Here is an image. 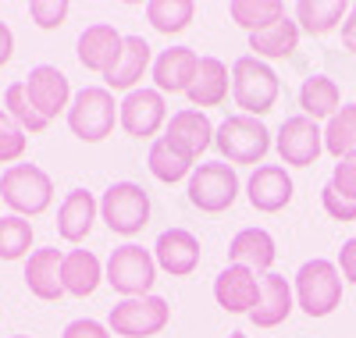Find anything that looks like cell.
I'll list each match as a JSON object with an SVG mask.
<instances>
[{
  "label": "cell",
  "instance_id": "obj_1",
  "mask_svg": "<svg viewBox=\"0 0 356 338\" xmlns=\"http://www.w3.org/2000/svg\"><path fill=\"white\" fill-rule=\"evenodd\" d=\"M278 93H282V82L267 61H257L253 54H246L232 65V97L243 107V114L250 118L267 114L278 104Z\"/></svg>",
  "mask_w": 356,
  "mask_h": 338
},
{
  "label": "cell",
  "instance_id": "obj_2",
  "mask_svg": "<svg viewBox=\"0 0 356 338\" xmlns=\"http://www.w3.org/2000/svg\"><path fill=\"white\" fill-rule=\"evenodd\" d=\"M214 146L228 164H257L271 150V132L260 118L250 114H228L221 125L214 129Z\"/></svg>",
  "mask_w": 356,
  "mask_h": 338
},
{
  "label": "cell",
  "instance_id": "obj_3",
  "mask_svg": "<svg viewBox=\"0 0 356 338\" xmlns=\"http://www.w3.org/2000/svg\"><path fill=\"white\" fill-rule=\"evenodd\" d=\"M296 303L303 306L307 317H328L342 303V274L332 260H307L296 271Z\"/></svg>",
  "mask_w": 356,
  "mask_h": 338
},
{
  "label": "cell",
  "instance_id": "obj_4",
  "mask_svg": "<svg viewBox=\"0 0 356 338\" xmlns=\"http://www.w3.org/2000/svg\"><path fill=\"white\" fill-rule=\"evenodd\" d=\"M0 200H4L18 218H36L54 203V182L36 164H11L0 175Z\"/></svg>",
  "mask_w": 356,
  "mask_h": 338
},
{
  "label": "cell",
  "instance_id": "obj_5",
  "mask_svg": "<svg viewBox=\"0 0 356 338\" xmlns=\"http://www.w3.org/2000/svg\"><path fill=\"white\" fill-rule=\"evenodd\" d=\"M104 282L114 292H122L125 299L150 296V289L157 282V260L150 250H143L136 242H125L111 253V260L104 267Z\"/></svg>",
  "mask_w": 356,
  "mask_h": 338
},
{
  "label": "cell",
  "instance_id": "obj_6",
  "mask_svg": "<svg viewBox=\"0 0 356 338\" xmlns=\"http://www.w3.org/2000/svg\"><path fill=\"white\" fill-rule=\"evenodd\" d=\"M118 121V104L107 86H86L72 97L68 107V129L82 139V143H100L114 132Z\"/></svg>",
  "mask_w": 356,
  "mask_h": 338
},
{
  "label": "cell",
  "instance_id": "obj_7",
  "mask_svg": "<svg viewBox=\"0 0 356 338\" xmlns=\"http://www.w3.org/2000/svg\"><path fill=\"white\" fill-rule=\"evenodd\" d=\"M100 218L114 235H136L150 221V193L136 182H114L100 200Z\"/></svg>",
  "mask_w": 356,
  "mask_h": 338
},
{
  "label": "cell",
  "instance_id": "obj_8",
  "mask_svg": "<svg viewBox=\"0 0 356 338\" xmlns=\"http://www.w3.org/2000/svg\"><path fill=\"white\" fill-rule=\"evenodd\" d=\"M189 203L203 214H221L228 210L235 200H239V175H235L232 164L225 161H211V164H200L189 175Z\"/></svg>",
  "mask_w": 356,
  "mask_h": 338
},
{
  "label": "cell",
  "instance_id": "obj_9",
  "mask_svg": "<svg viewBox=\"0 0 356 338\" xmlns=\"http://www.w3.org/2000/svg\"><path fill=\"white\" fill-rule=\"evenodd\" d=\"M168 321H171V306L161 296H139V299H122L118 306H111L107 328L125 338H150V335H161Z\"/></svg>",
  "mask_w": 356,
  "mask_h": 338
},
{
  "label": "cell",
  "instance_id": "obj_10",
  "mask_svg": "<svg viewBox=\"0 0 356 338\" xmlns=\"http://www.w3.org/2000/svg\"><path fill=\"white\" fill-rule=\"evenodd\" d=\"M275 146H278L282 164H289V168H310L324 153V129L317 125L314 118H307V114L285 118L282 129H278Z\"/></svg>",
  "mask_w": 356,
  "mask_h": 338
},
{
  "label": "cell",
  "instance_id": "obj_11",
  "mask_svg": "<svg viewBox=\"0 0 356 338\" xmlns=\"http://www.w3.org/2000/svg\"><path fill=\"white\" fill-rule=\"evenodd\" d=\"M164 118H168V104H164V93H157V89H132L118 104V121H122V129L132 139L157 136Z\"/></svg>",
  "mask_w": 356,
  "mask_h": 338
},
{
  "label": "cell",
  "instance_id": "obj_12",
  "mask_svg": "<svg viewBox=\"0 0 356 338\" xmlns=\"http://www.w3.org/2000/svg\"><path fill=\"white\" fill-rule=\"evenodd\" d=\"M25 93H29L33 107H36L47 121H54L65 107H72V86H68V75H65L61 68H54V65H40V68L29 72V79H25Z\"/></svg>",
  "mask_w": 356,
  "mask_h": 338
},
{
  "label": "cell",
  "instance_id": "obj_13",
  "mask_svg": "<svg viewBox=\"0 0 356 338\" xmlns=\"http://www.w3.org/2000/svg\"><path fill=\"white\" fill-rule=\"evenodd\" d=\"M214 299L228 314H253L260 303V278L250 267L228 264L214 282Z\"/></svg>",
  "mask_w": 356,
  "mask_h": 338
},
{
  "label": "cell",
  "instance_id": "obj_14",
  "mask_svg": "<svg viewBox=\"0 0 356 338\" xmlns=\"http://www.w3.org/2000/svg\"><path fill=\"white\" fill-rule=\"evenodd\" d=\"M292 189L296 186H292V178L282 164H260L246 182V196H250L253 210H260V214L285 210L292 203Z\"/></svg>",
  "mask_w": 356,
  "mask_h": 338
},
{
  "label": "cell",
  "instance_id": "obj_15",
  "mask_svg": "<svg viewBox=\"0 0 356 338\" xmlns=\"http://www.w3.org/2000/svg\"><path fill=\"white\" fill-rule=\"evenodd\" d=\"M154 260H157L161 271L171 274V278H186V274H193L200 267V242L186 228H168V232L157 235Z\"/></svg>",
  "mask_w": 356,
  "mask_h": 338
},
{
  "label": "cell",
  "instance_id": "obj_16",
  "mask_svg": "<svg viewBox=\"0 0 356 338\" xmlns=\"http://www.w3.org/2000/svg\"><path fill=\"white\" fill-rule=\"evenodd\" d=\"M175 150H182L189 161H196L200 153L214 143V125H211V118H207L203 111L196 107H186V111H178L171 114L168 121V136H164Z\"/></svg>",
  "mask_w": 356,
  "mask_h": 338
},
{
  "label": "cell",
  "instance_id": "obj_17",
  "mask_svg": "<svg viewBox=\"0 0 356 338\" xmlns=\"http://www.w3.org/2000/svg\"><path fill=\"white\" fill-rule=\"evenodd\" d=\"M122 43H125V36L118 33L114 25H107V22L89 25L86 33L79 36V65L89 68V72L107 75L114 68L118 54H122Z\"/></svg>",
  "mask_w": 356,
  "mask_h": 338
},
{
  "label": "cell",
  "instance_id": "obj_18",
  "mask_svg": "<svg viewBox=\"0 0 356 338\" xmlns=\"http://www.w3.org/2000/svg\"><path fill=\"white\" fill-rule=\"evenodd\" d=\"M200 72V54L189 47H171L154 61L157 93H189V86Z\"/></svg>",
  "mask_w": 356,
  "mask_h": 338
},
{
  "label": "cell",
  "instance_id": "obj_19",
  "mask_svg": "<svg viewBox=\"0 0 356 338\" xmlns=\"http://www.w3.org/2000/svg\"><path fill=\"white\" fill-rule=\"evenodd\" d=\"M61 264H65V253L61 250H33L29 253V264H25V285L36 299L43 303H54L65 296V285H61Z\"/></svg>",
  "mask_w": 356,
  "mask_h": 338
},
{
  "label": "cell",
  "instance_id": "obj_20",
  "mask_svg": "<svg viewBox=\"0 0 356 338\" xmlns=\"http://www.w3.org/2000/svg\"><path fill=\"white\" fill-rule=\"evenodd\" d=\"M292 306H296L292 285L282 278V274H264L260 278V303H257V310L250 314V321L257 328H278L282 321H289Z\"/></svg>",
  "mask_w": 356,
  "mask_h": 338
},
{
  "label": "cell",
  "instance_id": "obj_21",
  "mask_svg": "<svg viewBox=\"0 0 356 338\" xmlns=\"http://www.w3.org/2000/svg\"><path fill=\"white\" fill-rule=\"evenodd\" d=\"M275 257H278L275 239L264 228H243L228 246V260L239 264V267H250L253 274H271Z\"/></svg>",
  "mask_w": 356,
  "mask_h": 338
},
{
  "label": "cell",
  "instance_id": "obj_22",
  "mask_svg": "<svg viewBox=\"0 0 356 338\" xmlns=\"http://www.w3.org/2000/svg\"><path fill=\"white\" fill-rule=\"evenodd\" d=\"M100 214V203L93 200V193L86 189H72L57 210V235L65 242H82L89 232H93V221Z\"/></svg>",
  "mask_w": 356,
  "mask_h": 338
},
{
  "label": "cell",
  "instance_id": "obj_23",
  "mask_svg": "<svg viewBox=\"0 0 356 338\" xmlns=\"http://www.w3.org/2000/svg\"><path fill=\"white\" fill-rule=\"evenodd\" d=\"M146 68H150V43H146L143 36H125L122 54H118L114 68L104 75V82H107L111 93H114V89H125V93H132L136 82L146 75Z\"/></svg>",
  "mask_w": 356,
  "mask_h": 338
},
{
  "label": "cell",
  "instance_id": "obj_24",
  "mask_svg": "<svg viewBox=\"0 0 356 338\" xmlns=\"http://www.w3.org/2000/svg\"><path fill=\"white\" fill-rule=\"evenodd\" d=\"M228 82H232V72H228V65L225 61H218V57H200V72H196V79H193V86H189V104L200 111V107H218V104H225V97H228Z\"/></svg>",
  "mask_w": 356,
  "mask_h": 338
},
{
  "label": "cell",
  "instance_id": "obj_25",
  "mask_svg": "<svg viewBox=\"0 0 356 338\" xmlns=\"http://www.w3.org/2000/svg\"><path fill=\"white\" fill-rule=\"evenodd\" d=\"M104 282V267L100 260L89 253V250H72L65 253V264H61V285L68 296L75 299H86V296H93L97 285Z\"/></svg>",
  "mask_w": 356,
  "mask_h": 338
},
{
  "label": "cell",
  "instance_id": "obj_26",
  "mask_svg": "<svg viewBox=\"0 0 356 338\" xmlns=\"http://www.w3.org/2000/svg\"><path fill=\"white\" fill-rule=\"evenodd\" d=\"M300 47V25L296 18H278L275 25L260 29L250 36V50L257 61H278V57H292Z\"/></svg>",
  "mask_w": 356,
  "mask_h": 338
},
{
  "label": "cell",
  "instance_id": "obj_27",
  "mask_svg": "<svg viewBox=\"0 0 356 338\" xmlns=\"http://www.w3.org/2000/svg\"><path fill=\"white\" fill-rule=\"evenodd\" d=\"M349 4L342 0H300L296 4V25L310 36H328L346 22Z\"/></svg>",
  "mask_w": 356,
  "mask_h": 338
},
{
  "label": "cell",
  "instance_id": "obj_28",
  "mask_svg": "<svg viewBox=\"0 0 356 338\" xmlns=\"http://www.w3.org/2000/svg\"><path fill=\"white\" fill-rule=\"evenodd\" d=\"M339 104H342V89L335 79L328 75H310L303 79L300 86V107L307 118L321 121V118H335L339 114Z\"/></svg>",
  "mask_w": 356,
  "mask_h": 338
},
{
  "label": "cell",
  "instance_id": "obj_29",
  "mask_svg": "<svg viewBox=\"0 0 356 338\" xmlns=\"http://www.w3.org/2000/svg\"><path fill=\"white\" fill-rule=\"evenodd\" d=\"M324 150L335 161L356 157V104L339 107V114L328 118V125H324Z\"/></svg>",
  "mask_w": 356,
  "mask_h": 338
},
{
  "label": "cell",
  "instance_id": "obj_30",
  "mask_svg": "<svg viewBox=\"0 0 356 338\" xmlns=\"http://www.w3.org/2000/svg\"><path fill=\"white\" fill-rule=\"evenodd\" d=\"M150 171H154V178L157 182H164V186H175V182H182V178H189L193 175V161L186 157L182 150H175L164 136L150 146Z\"/></svg>",
  "mask_w": 356,
  "mask_h": 338
},
{
  "label": "cell",
  "instance_id": "obj_31",
  "mask_svg": "<svg viewBox=\"0 0 356 338\" xmlns=\"http://www.w3.org/2000/svg\"><path fill=\"white\" fill-rule=\"evenodd\" d=\"M228 15H232L235 25L250 29V36H253V33H260V29L275 25L278 18H285V4L282 0H232Z\"/></svg>",
  "mask_w": 356,
  "mask_h": 338
},
{
  "label": "cell",
  "instance_id": "obj_32",
  "mask_svg": "<svg viewBox=\"0 0 356 338\" xmlns=\"http://www.w3.org/2000/svg\"><path fill=\"white\" fill-rule=\"evenodd\" d=\"M193 15H196L193 0H150V4H146V22H150L157 33H164V36L189 29Z\"/></svg>",
  "mask_w": 356,
  "mask_h": 338
},
{
  "label": "cell",
  "instance_id": "obj_33",
  "mask_svg": "<svg viewBox=\"0 0 356 338\" xmlns=\"http://www.w3.org/2000/svg\"><path fill=\"white\" fill-rule=\"evenodd\" d=\"M4 111L18 121V129L29 132V136H40V132H47V125H50V121L33 107V100H29L25 82H11V86H8V93H4Z\"/></svg>",
  "mask_w": 356,
  "mask_h": 338
},
{
  "label": "cell",
  "instance_id": "obj_34",
  "mask_svg": "<svg viewBox=\"0 0 356 338\" xmlns=\"http://www.w3.org/2000/svg\"><path fill=\"white\" fill-rule=\"evenodd\" d=\"M33 250V225L18 214L0 218V260H22Z\"/></svg>",
  "mask_w": 356,
  "mask_h": 338
},
{
  "label": "cell",
  "instance_id": "obj_35",
  "mask_svg": "<svg viewBox=\"0 0 356 338\" xmlns=\"http://www.w3.org/2000/svg\"><path fill=\"white\" fill-rule=\"evenodd\" d=\"M22 153H25V132L8 111H0V164L22 161Z\"/></svg>",
  "mask_w": 356,
  "mask_h": 338
},
{
  "label": "cell",
  "instance_id": "obj_36",
  "mask_svg": "<svg viewBox=\"0 0 356 338\" xmlns=\"http://www.w3.org/2000/svg\"><path fill=\"white\" fill-rule=\"evenodd\" d=\"M321 207H324V214H328L332 221H356V200L342 196L332 182L321 189Z\"/></svg>",
  "mask_w": 356,
  "mask_h": 338
},
{
  "label": "cell",
  "instance_id": "obj_37",
  "mask_svg": "<svg viewBox=\"0 0 356 338\" xmlns=\"http://www.w3.org/2000/svg\"><path fill=\"white\" fill-rule=\"evenodd\" d=\"M29 15H33V22L40 29H57L68 18V0H33V4H29Z\"/></svg>",
  "mask_w": 356,
  "mask_h": 338
},
{
  "label": "cell",
  "instance_id": "obj_38",
  "mask_svg": "<svg viewBox=\"0 0 356 338\" xmlns=\"http://www.w3.org/2000/svg\"><path fill=\"white\" fill-rule=\"evenodd\" d=\"M332 186H335L342 196L356 200V157H349V161H339V164H335V171H332Z\"/></svg>",
  "mask_w": 356,
  "mask_h": 338
},
{
  "label": "cell",
  "instance_id": "obj_39",
  "mask_svg": "<svg viewBox=\"0 0 356 338\" xmlns=\"http://www.w3.org/2000/svg\"><path fill=\"white\" fill-rule=\"evenodd\" d=\"M61 338H111V328H104L100 321L82 317V321H72V324L65 328Z\"/></svg>",
  "mask_w": 356,
  "mask_h": 338
},
{
  "label": "cell",
  "instance_id": "obj_40",
  "mask_svg": "<svg viewBox=\"0 0 356 338\" xmlns=\"http://www.w3.org/2000/svg\"><path fill=\"white\" fill-rule=\"evenodd\" d=\"M339 274L349 285H356V239L342 242V250H339Z\"/></svg>",
  "mask_w": 356,
  "mask_h": 338
},
{
  "label": "cell",
  "instance_id": "obj_41",
  "mask_svg": "<svg viewBox=\"0 0 356 338\" xmlns=\"http://www.w3.org/2000/svg\"><path fill=\"white\" fill-rule=\"evenodd\" d=\"M342 47H346L349 54H356V4L349 8V15H346V22H342Z\"/></svg>",
  "mask_w": 356,
  "mask_h": 338
},
{
  "label": "cell",
  "instance_id": "obj_42",
  "mask_svg": "<svg viewBox=\"0 0 356 338\" xmlns=\"http://www.w3.org/2000/svg\"><path fill=\"white\" fill-rule=\"evenodd\" d=\"M11 54H15V36H11V29L0 22V68L11 61Z\"/></svg>",
  "mask_w": 356,
  "mask_h": 338
},
{
  "label": "cell",
  "instance_id": "obj_43",
  "mask_svg": "<svg viewBox=\"0 0 356 338\" xmlns=\"http://www.w3.org/2000/svg\"><path fill=\"white\" fill-rule=\"evenodd\" d=\"M228 338H246V335H239V331H232V335H228Z\"/></svg>",
  "mask_w": 356,
  "mask_h": 338
},
{
  "label": "cell",
  "instance_id": "obj_44",
  "mask_svg": "<svg viewBox=\"0 0 356 338\" xmlns=\"http://www.w3.org/2000/svg\"><path fill=\"white\" fill-rule=\"evenodd\" d=\"M15 338H29V335H15Z\"/></svg>",
  "mask_w": 356,
  "mask_h": 338
}]
</instances>
